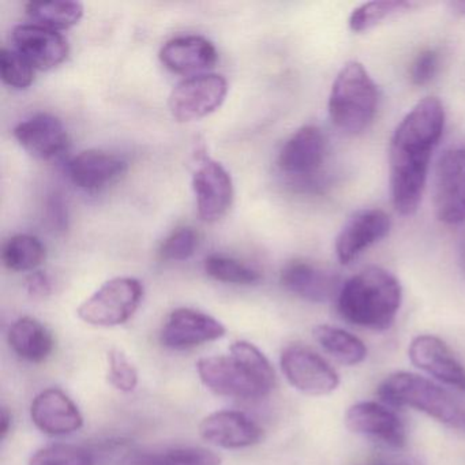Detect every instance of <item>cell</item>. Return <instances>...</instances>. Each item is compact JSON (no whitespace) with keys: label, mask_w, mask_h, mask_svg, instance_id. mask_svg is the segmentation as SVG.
Listing matches in <instances>:
<instances>
[{"label":"cell","mask_w":465,"mask_h":465,"mask_svg":"<svg viewBox=\"0 0 465 465\" xmlns=\"http://www.w3.org/2000/svg\"><path fill=\"white\" fill-rule=\"evenodd\" d=\"M445 108L437 97L420 100L400 122L389 145L391 203L402 216L418 211L430 160L445 129Z\"/></svg>","instance_id":"6da1fadb"},{"label":"cell","mask_w":465,"mask_h":465,"mask_svg":"<svg viewBox=\"0 0 465 465\" xmlns=\"http://www.w3.org/2000/svg\"><path fill=\"white\" fill-rule=\"evenodd\" d=\"M336 299L342 320L359 328L382 331L396 321L402 288L393 273L370 266L347 280Z\"/></svg>","instance_id":"7a4b0ae2"},{"label":"cell","mask_w":465,"mask_h":465,"mask_svg":"<svg viewBox=\"0 0 465 465\" xmlns=\"http://www.w3.org/2000/svg\"><path fill=\"white\" fill-rule=\"evenodd\" d=\"M228 356H211L198 361L197 370L206 388L233 399H261L276 385L273 366L255 345L233 342Z\"/></svg>","instance_id":"3957f363"},{"label":"cell","mask_w":465,"mask_h":465,"mask_svg":"<svg viewBox=\"0 0 465 465\" xmlns=\"http://www.w3.org/2000/svg\"><path fill=\"white\" fill-rule=\"evenodd\" d=\"M378 104L380 92L366 67L356 61L347 62L329 94L331 124L344 134H361L374 122Z\"/></svg>","instance_id":"277c9868"},{"label":"cell","mask_w":465,"mask_h":465,"mask_svg":"<svg viewBox=\"0 0 465 465\" xmlns=\"http://www.w3.org/2000/svg\"><path fill=\"white\" fill-rule=\"evenodd\" d=\"M378 396L394 407L420 411L435 420L465 431V407L446 389L412 372L399 371L378 386Z\"/></svg>","instance_id":"5b68a950"},{"label":"cell","mask_w":465,"mask_h":465,"mask_svg":"<svg viewBox=\"0 0 465 465\" xmlns=\"http://www.w3.org/2000/svg\"><path fill=\"white\" fill-rule=\"evenodd\" d=\"M143 287L132 277H116L105 282L91 298L86 299L77 314L84 322L94 326L124 325L140 307Z\"/></svg>","instance_id":"8992f818"},{"label":"cell","mask_w":465,"mask_h":465,"mask_svg":"<svg viewBox=\"0 0 465 465\" xmlns=\"http://www.w3.org/2000/svg\"><path fill=\"white\" fill-rule=\"evenodd\" d=\"M227 94L228 84L222 75H194L173 89L168 107L178 122L200 121L222 107Z\"/></svg>","instance_id":"52a82bcc"},{"label":"cell","mask_w":465,"mask_h":465,"mask_svg":"<svg viewBox=\"0 0 465 465\" xmlns=\"http://www.w3.org/2000/svg\"><path fill=\"white\" fill-rule=\"evenodd\" d=\"M280 366L288 382L307 396H326L339 388L336 370L322 356L303 345L285 348Z\"/></svg>","instance_id":"ba28073f"},{"label":"cell","mask_w":465,"mask_h":465,"mask_svg":"<svg viewBox=\"0 0 465 465\" xmlns=\"http://www.w3.org/2000/svg\"><path fill=\"white\" fill-rule=\"evenodd\" d=\"M434 209L446 225L465 223V148L446 151L434 176Z\"/></svg>","instance_id":"9c48e42d"},{"label":"cell","mask_w":465,"mask_h":465,"mask_svg":"<svg viewBox=\"0 0 465 465\" xmlns=\"http://www.w3.org/2000/svg\"><path fill=\"white\" fill-rule=\"evenodd\" d=\"M328 156V141L320 127H302L291 135L279 154L282 173L301 183L315 181Z\"/></svg>","instance_id":"30bf717a"},{"label":"cell","mask_w":465,"mask_h":465,"mask_svg":"<svg viewBox=\"0 0 465 465\" xmlns=\"http://www.w3.org/2000/svg\"><path fill=\"white\" fill-rule=\"evenodd\" d=\"M391 220L381 209H363L356 212L340 231L336 238L337 260L350 265L391 232Z\"/></svg>","instance_id":"8fae6325"},{"label":"cell","mask_w":465,"mask_h":465,"mask_svg":"<svg viewBox=\"0 0 465 465\" xmlns=\"http://www.w3.org/2000/svg\"><path fill=\"white\" fill-rule=\"evenodd\" d=\"M198 214L205 223H216L230 211L233 183L228 171L214 160H205L193 175Z\"/></svg>","instance_id":"7c38bea8"},{"label":"cell","mask_w":465,"mask_h":465,"mask_svg":"<svg viewBox=\"0 0 465 465\" xmlns=\"http://www.w3.org/2000/svg\"><path fill=\"white\" fill-rule=\"evenodd\" d=\"M345 426L350 431L374 438L391 448H402L407 443L404 421L394 411L374 401L353 404L345 412Z\"/></svg>","instance_id":"4fadbf2b"},{"label":"cell","mask_w":465,"mask_h":465,"mask_svg":"<svg viewBox=\"0 0 465 465\" xmlns=\"http://www.w3.org/2000/svg\"><path fill=\"white\" fill-rule=\"evenodd\" d=\"M225 336V326L216 318L193 309H176L163 326L160 340L171 350H189Z\"/></svg>","instance_id":"5bb4252c"},{"label":"cell","mask_w":465,"mask_h":465,"mask_svg":"<svg viewBox=\"0 0 465 465\" xmlns=\"http://www.w3.org/2000/svg\"><path fill=\"white\" fill-rule=\"evenodd\" d=\"M280 282L288 292L312 303H325L337 298L342 287L339 274L306 260L288 262Z\"/></svg>","instance_id":"9a60e30c"},{"label":"cell","mask_w":465,"mask_h":465,"mask_svg":"<svg viewBox=\"0 0 465 465\" xmlns=\"http://www.w3.org/2000/svg\"><path fill=\"white\" fill-rule=\"evenodd\" d=\"M15 51L31 64L34 69L47 72L64 64L69 55L67 40L53 29L37 24L15 26L13 31Z\"/></svg>","instance_id":"2e32d148"},{"label":"cell","mask_w":465,"mask_h":465,"mask_svg":"<svg viewBox=\"0 0 465 465\" xmlns=\"http://www.w3.org/2000/svg\"><path fill=\"white\" fill-rule=\"evenodd\" d=\"M412 364L440 382L465 391V367L445 341L430 334L415 337L408 348Z\"/></svg>","instance_id":"e0dca14e"},{"label":"cell","mask_w":465,"mask_h":465,"mask_svg":"<svg viewBox=\"0 0 465 465\" xmlns=\"http://www.w3.org/2000/svg\"><path fill=\"white\" fill-rule=\"evenodd\" d=\"M15 140L32 156L51 160L69 148V134L61 119L50 114H37L15 129Z\"/></svg>","instance_id":"ac0fdd59"},{"label":"cell","mask_w":465,"mask_h":465,"mask_svg":"<svg viewBox=\"0 0 465 465\" xmlns=\"http://www.w3.org/2000/svg\"><path fill=\"white\" fill-rule=\"evenodd\" d=\"M31 418L40 431L48 435H67L83 427L84 418L77 405L59 389L43 391L31 405Z\"/></svg>","instance_id":"d6986e66"},{"label":"cell","mask_w":465,"mask_h":465,"mask_svg":"<svg viewBox=\"0 0 465 465\" xmlns=\"http://www.w3.org/2000/svg\"><path fill=\"white\" fill-rule=\"evenodd\" d=\"M198 429L203 440L225 449L247 448L262 438V429L249 416L236 411L211 413Z\"/></svg>","instance_id":"ffe728a7"},{"label":"cell","mask_w":465,"mask_h":465,"mask_svg":"<svg viewBox=\"0 0 465 465\" xmlns=\"http://www.w3.org/2000/svg\"><path fill=\"white\" fill-rule=\"evenodd\" d=\"M127 164L116 154L108 152H81L69 163V175L73 183L86 192H97L110 186L126 173Z\"/></svg>","instance_id":"44dd1931"},{"label":"cell","mask_w":465,"mask_h":465,"mask_svg":"<svg viewBox=\"0 0 465 465\" xmlns=\"http://www.w3.org/2000/svg\"><path fill=\"white\" fill-rule=\"evenodd\" d=\"M160 62L176 74L212 69L217 62V51L203 36H178L163 45Z\"/></svg>","instance_id":"7402d4cb"},{"label":"cell","mask_w":465,"mask_h":465,"mask_svg":"<svg viewBox=\"0 0 465 465\" xmlns=\"http://www.w3.org/2000/svg\"><path fill=\"white\" fill-rule=\"evenodd\" d=\"M9 344L20 358L42 363L53 353L55 341L51 331L40 321L23 317L15 321L10 329Z\"/></svg>","instance_id":"603a6c76"},{"label":"cell","mask_w":465,"mask_h":465,"mask_svg":"<svg viewBox=\"0 0 465 465\" xmlns=\"http://www.w3.org/2000/svg\"><path fill=\"white\" fill-rule=\"evenodd\" d=\"M314 339L318 344L344 366H356L366 359L367 348L355 334L336 326H315Z\"/></svg>","instance_id":"cb8c5ba5"},{"label":"cell","mask_w":465,"mask_h":465,"mask_svg":"<svg viewBox=\"0 0 465 465\" xmlns=\"http://www.w3.org/2000/svg\"><path fill=\"white\" fill-rule=\"evenodd\" d=\"M26 15L37 25L64 31L80 23L84 6L78 2H31L26 5Z\"/></svg>","instance_id":"d4e9b609"},{"label":"cell","mask_w":465,"mask_h":465,"mask_svg":"<svg viewBox=\"0 0 465 465\" xmlns=\"http://www.w3.org/2000/svg\"><path fill=\"white\" fill-rule=\"evenodd\" d=\"M2 258L5 266L10 271H35L45 262V247L36 236L20 233L5 243Z\"/></svg>","instance_id":"484cf974"},{"label":"cell","mask_w":465,"mask_h":465,"mask_svg":"<svg viewBox=\"0 0 465 465\" xmlns=\"http://www.w3.org/2000/svg\"><path fill=\"white\" fill-rule=\"evenodd\" d=\"M418 4L412 2H399V0H383V2H369L361 5L351 13L348 26L353 34H363L380 25L386 18L400 13L410 12Z\"/></svg>","instance_id":"4316f807"},{"label":"cell","mask_w":465,"mask_h":465,"mask_svg":"<svg viewBox=\"0 0 465 465\" xmlns=\"http://www.w3.org/2000/svg\"><path fill=\"white\" fill-rule=\"evenodd\" d=\"M205 272L216 282L225 284L252 285L260 282V272L225 255L213 254L205 260Z\"/></svg>","instance_id":"83f0119b"},{"label":"cell","mask_w":465,"mask_h":465,"mask_svg":"<svg viewBox=\"0 0 465 465\" xmlns=\"http://www.w3.org/2000/svg\"><path fill=\"white\" fill-rule=\"evenodd\" d=\"M137 465H222L214 451L203 448H176L164 453L141 457Z\"/></svg>","instance_id":"f1b7e54d"},{"label":"cell","mask_w":465,"mask_h":465,"mask_svg":"<svg viewBox=\"0 0 465 465\" xmlns=\"http://www.w3.org/2000/svg\"><path fill=\"white\" fill-rule=\"evenodd\" d=\"M94 457L80 446L56 445L39 449L29 460V465H94Z\"/></svg>","instance_id":"f546056e"},{"label":"cell","mask_w":465,"mask_h":465,"mask_svg":"<svg viewBox=\"0 0 465 465\" xmlns=\"http://www.w3.org/2000/svg\"><path fill=\"white\" fill-rule=\"evenodd\" d=\"M28 61L21 56L17 51H0V75L2 80L10 88L28 89L34 84L35 72Z\"/></svg>","instance_id":"4dcf8cb0"},{"label":"cell","mask_w":465,"mask_h":465,"mask_svg":"<svg viewBox=\"0 0 465 465\" xmlns=\"http://www.w3.org/2000/svg\"><path fill=\"white\" fill-rule=\"evenodd\" d=\"M108 381L114 388L124 393H129L137 388V369L119 348H113L108 352Z\"/></svg>","instance_id":"1f68e13d"},{"label":"cell","mask_w":465,"mask_h":465,"mask_svg":"<svg viewBox=\"0 0 465 465\" xmlns=\"http://www.w3.org/2000/svg\"><path fill=\"white\" fill-rule=\"evenodd\" d=\"M198 247V233L193 228L173 231L160 247L159 254L165 261H186L194 255Z\"/></svg>","instance_id":"d6a6232c"},{"label":"cell","mask_w":465,"mask_h":465,"mask_svg":"<svg viewBox=\"0 0 465 465\" xmlns=\"http://www.w3.org/2000/svg\"><path fill=\"white\" fill-rule=\"evenodd\" d=\"M440 69V54L437 50H423L418 54L410 67L411 83L415 86H424L431 83Z\"/></svg>","instance_id":"836d02e7"},{"label":"cell","mask_w":465,"mask_h":465,"mask_svg":"<svg viewBox=\"0 0 465 465\" xmlns=\"http://www.w3.org/2000/svg\"><path fill=\"white\" fill-rule=\"evenodd\" d=\"M26 288L34 298H45L51 292V282L43 272H36L29 277Z\"/></svg>","instance_id":"e575fe53"},{"label":"cell","mask_w":465,"mask_h":465,"mask_svg":"<svg viewBox=\"0 0 465 465\" xmlns=\"http://www.w3.org/2000/svg\"><path fill=\"white\" fill-rule=\"evenodd\" d=\"M369 465H424L423 462L419 461L415 457L404 456V454H399V456H382L377 457L369 462Z\"/></svg>","instance_id":"d590c367"},{"label":"cell","mask_w":465,"mask_h":465,"mask_svg":"<svg viewBox=\"0 0 465 465\" xmlns=\"http://www.w3.org/2000/svg\"><path fill=\"white\" fill-rule=\"evenodd\" d=\"M64 206L61 201H54L51 203L50 211H51V222L54 223V225L58 228H64L66 225V214H64Z\"/></svg>","instance_id":"8d00e7d4"},{"label":"cell","mask_w":465,"mask_h":465,"mask_svg":"<svg viewBox=\"0 0 465 465\" xmlns=\"http://www.w3.org/2000/svg\"><path fill=\"white\" fill-rule=\"evenodd\" d=\"M10 427H12V413L9 412L7 408H2V416H0V438L5 440L6 438L7 432L10 431Z\"/></svg>","instance_id":"74e56055"},{"label":"cell","mask_w":465,"mask_h":465,"mask_svg":"<svg viewBox=\"0 0 465 465\" xmlns=\"http://www.w3.org/2000/svg\"><path fill=\"white\" fill-rule=\"evenodd\" d=\"M449 6L456 15H465V2H462V0L461 2H451Z\"/></svg>","instance_id":"f35d334b"},{"label":"cell","mask_w":465,"mask_h":465,"mask_svg":"<svg viewBox=\"0 0 465 465\" xmlns=\"http://www.w3.org/2000/svg\"><path fill=\"white\" fill-rule=\"evenodd\" d=\"M462 255H464V265H465V244H464V252H462Z\"/></svg>","instance_id":"ab89813d"}]
</instances>
